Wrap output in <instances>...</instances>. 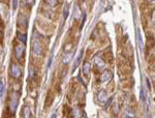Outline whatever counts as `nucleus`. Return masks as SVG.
Here are the masks:
<instances>
[{
  "mask_svg": "<svg viewBox=\"0 0 155 118\" xmlns=\"http://www.w3.org/2000/svg\"><path fill=\"white\" fill-rule=\"evenodd\" d=\"M51 118H57V116H56V114H55V113H53V114H52V116H51Z\"/></svg>",
  "mask_w": 155,
  "mask_h": 118,
  "instance_id": "nucleus-19",
  "label": "nucleus"
},
{
  "mask_svg": "<svg viewBox=\"0 0 155 118\" xmlns=\"http://www.w3.org/2000/svg\"><path fill=\"white\" fill-rule=\"evenodd\" d=\"M22 67L19 66V64L12 62L10 64V67H9V75L13 78V79H19L21 76H22Z\"/></svg>",
  "mask_w": 155,
  "mask_h": 118,
  "instance_id": "nucleus-2",
  "label": "nucleus"
},
{
  "mask_svg": "<svg viewBox=\"0 0 155 118\" xmlns=\"http://www.w3.org/2000/svg\"><path fill=\"white\" fill-rule=\"evenodd\" d=\"M124 118H132V117H129V116H125Z\"/></svg>",
  "mask_w": 155,
  "mask_h": 118,
  "instance_id": "nucleus-20",
  "label": "nucleus"
},
{
  "mask_svg": "<svg viewBox=\"0 0 155 118\" xmlns=\"http://www.w3.org/2000/svg\"><path fill=\"white\" fill-rule=\"evenodd\" d=\"M137 39H138V44H139V48L140 51H143V39H142V34H141V30L138 29L137 30Z\"/></svg>",
  "mask_w": 155,
  "mask_h": 118,
  "instance_id": "nucleus-10",
  "label": "nucleus"
},
{
  "mask_svg": "<svg viewBox=\"0 0 155 118\" xmlns=\"http://www.w3.org/2000/svg\"><path fill=\"white\" fill-rule=\"evenodd\" d=\"M31 117V112L28 106H24L22 109V118H30Z\"/></svg>",
  "mask_w": 155,
  "mask_h": 118,
  "instance_id": "nucleus-9",
  "label": "nucleus"
},
{
  "mask_svg": "<svg viewBox=\"0 0 155 118\" xmlns=\"http://www.w3.org/2000/svg\"><path fill=\"white\" fill-rule=\"evenodd\" d=\"M20 101V93L18 91H11L9 93V101H8V110L9 113H11L12 115L17 112V108H18V104Z\"/></svg>",
  "mask_w": 155,
  "mask_h": 118,
  "instance_id": "nucleus-1",
  "label": "nucleus"
},
{
  "mask_svg": "<svg viewBox=\"0 0 155 118\" xmlns=\"http://www.w3.org/2000/svg\"><path fill=\"white\" fill-rule=\"evenodd\" d=\"M147 85H148V89H151V85H150V82L148 79H147Z\"/></svg>",
  "mask_w": 155,
  "mask_h": 118,
  "instance_id": "nucleus-18",
  "label": "nucleus"
},
{
  "mask_svg": "<svg viewBox=\"0 0 155 118\" xmlns=\"http://www.w3.org/2000/svg\"><path fill=\"white\" fill-rule=\"evenodd\" d=\"M110 79V72L109 71H105L102 75H101V81L102 82H105V81H108Z\"/></svg>",
  "mask_w": 155,
  "mask_h": 118,
  "instance_id": "nucleus-13",
  "label": "nucleus"
},
{
  "mask_svg": "<svg viewBox=\"0 0 155 118\" xmlns=\"http://www.w3.org/2000/svg\"><path fill=\"white\" fill-rule=\"evenodd\" d=\"M46 3H48L50 6H53V7H54V6H56L59 2H58V1H46Z\"/></svg>",
  "mask_w": 155,
  "mask_h": 118,
  "instance_id": "nucleus-16",
  "label": "nucleus"
},
{
  "mask_svg": "<svg viewBox=\"0 0 155 118\" xmlns=\"http://www.w3.org/2000/svg\"><path fill=\"white\" fill-rule=\"evenodd\" d=\"M94 64H95L98 68H102V67H104V65H105L103 59H101V57H99V56H94Z\"/></svg>",
  "mask_w": 155,
  "mask_h": 118,
  "instance_id": "nucleus-7",
  "label": "nucleus"
},
{
  "mask_svg": "<svg viewBox=\"0 0 155 118\" xmlns=\"http://www.w3.org/2000/svg\"><path fill=\"white\" fill-rule=\"evenodd\" d=\"M82 71H83L84 76H85L87 79H89V76H90V63H89L88 61H86V62L84 63Z\"/></svg>",
  "mask_w": 155,
  "mask_h": 118,
  "instance_id": "nucleus-8",
  "label": "nucleus"
},
{
  "mask_svg": "<svg viewBox=\"0 0 155 118\" xmlns=\"http://www.w3.org/2000/svg\"><path fill=\"white\" fill-rule=\"evenodd\" d=\"M150 118H153V117H152V116H151V117H150Z\"/></svg>",
  "mask_w": 155,
  "mask_h": 118,
  "instance_id": "nucleus-21",
  "label": "nucleus"
},
{
  "mask_svg": "<svg viewBox=\"0 0 155 118\" xmlns=\"http://www.w3.org/2000/svg\"><path fill=\"white\" fill-rule=\"evenodd\" d=\"M3 92H4V81L0 79V101L3 96Z\"/></svg>",
  "mask_w": 155,
  "mask_h": 118,
  "instance_id": "nucleus-14",
  "label": "nucleus"
},
{
  "mask_svg": "<svg viewBox=\"0 0 155 118\" xmlns=\"http://www.w3.org/2000/svg\"><path fill=\"white\" fill-rule=\"evenodd\" d=\"M97 99L100 103H104L107 100H108V93L104 89H101L99 92H98V95H97Z\"/></svg>",
  "mask_w": 155,
  "mask_h": 118,
  "instance_id": "nucleus-5",
  "label": "nucleus"
},
{
  "mask_svg": "<svg viewBox=\"0 0 155 118\" xmlns=\"http://www.w3.org/2000/svg\"><path fill=\"white\" fill-rule=\"evenodd\" d=\"M13 53H15V56L17 57V59L19 61H23L24 57H25V46L21 45V44L16 45L13 48Z\"/></svg>",
  "mask_w": 155,
  "mask_h": 118,
  "instance_id": "nucleus-3",
  "label": "nucleus"
},
{
  "mask_svg": "<svg viewBox=\"0 0 155 118\" xmlns=\"http://www.w3.org/2000/svg\"><path fill=\"white\" fill-rule=\"evenodd\" d=\"M29 75H30V79H34L35 78V70L31 66L30 67V72H29Z\"/></svg>",
  "mask_w": 155,
  "mask_h": 118,
  "instance_id": "nucleus-15",
  "label": "nucleus"
},
{
  "mask_svg": "<svg viewBox=\"0 0 155 118\" xmlns=\"http://www.w3.org/2000/svg\"><path fill=\"white\" fill-rule=\"evenodd\" d=\"M17 38H18L19 40H21L23 45H25V44L27 43V34H26V33L18 32V33H17Z\"/></svg>",
  "mask_w": 155,
  "mask_h": 118,
  "instance_id": "nucleus-11",
  "label": "nucleus"
},
{
  "mask_svg": "<svg viewBox=\"0 0 155 118\" xmlns=\"http://www.w3.org/2000/svg\"><path fill=\"white\" fill-rule=\"evenodd\" d=\"M32 50H33V53L36 54V55H40L41 54V48L39 46V41L37 38H34L33 39V43H32Z\"/></svg>",
  "mask_w": 155,
  "mask_h": 118,
  "instance_id": "nucleus-4",
  "label": "nucleus"
},
{
  "mask_svg": "<svg viewBox=\"0 0 155 118\" xmlns=\"http://www.w3.org/2000/svg\"><path fill=\"white\" fill-rule=\"evenodd\" d=\"M71 57H72V54L69 53L68 55H66V56L64 57V59H63V63H64V64H66V63H67V61H69Z\"/></svg>",
  "mask_w": 155,
  "mask_h": 118,
  "instance_id": "nucleus-17",
  "label": "nucleus"
},
{
  "mask_svg": "<svg viewBox=\"0 0 155 118\" xmlns=\"http://www.w3.org/2000/svg\"><path fill=\"white\" fill-rule=\"evenodd\" d=\"M83 53H84V50L81 49L80 52H79V54H78V56L76 57V59H75L74 65H73V70H74V71L76 70V67H78V65L80 64V62H81V60H82V57H83Z\"/></svg>",
  "mask_w": 155,
  "mask_h": 118,
  "instance_id": "nucleus-6",
  "label": "nucleus"
},
{
  "mask_svg": "<svg viewBox=\"0 0 155 118\" xmlns=\"http://www.w3.org/2000/svg\"><path fill=\"white\" fill-rule=\"evenodd\" d=\"M68 11H69V4H68V3H65L64 9H63V17H64V20L67 19V17H68Z\"/></svg>",
  "mask_w": 155,
  "mask_h": 118,
  "instance_id": "nucleus-12",
  "label": "nucleus"
}]
</instances>
